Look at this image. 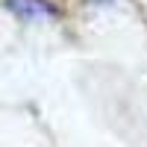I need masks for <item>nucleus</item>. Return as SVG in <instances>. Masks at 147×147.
<instances>
[{
    "label": "nucleus",
    "mask_w": 147,
    "mask_h": 147,
    "mask_svg": "<svg viewBox=\"0 0 147 147\" xmlns=\"http://www.w3.org/2000/svg\"><path fill=\"white\" fill-rule=\"evenodd\" d=\"M85 3H109V0H85Z\"/></svg>",
    "instance_id": "obj_2"
},
{
    "label": "nucleus",
    "mask_w": 147,
    "mask_h": 147,
    "mask_svg": "<svg viewBox=\"0 0 147 147\" xmlns=\"http://www.w3.org/2000/svg\"><path fill=\"white\" fill-rule=\"evenodd\" d=\"M9 9L18 12L21 18H38V15H53V6L47 0H9Z\"/></svg>",
    "instance_id": "obj_1"
}]
</instances>
